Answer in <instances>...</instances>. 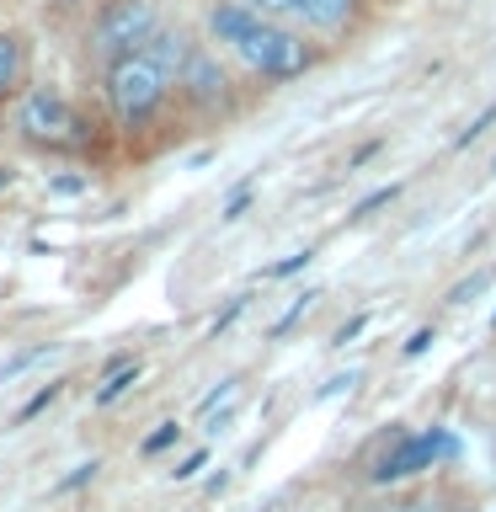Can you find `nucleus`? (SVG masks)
Segmentation results:
<instances>
[{
	"instance_id": "nucleus-1",
	"label": "nucleus",
	"mask_w": 496,
	"mask_h": 512,
	"mask_svg": "<svg viewBox=\"0 0 496 512\" xmlns=\"http://www.w3.org/2000/svg\"><path fill=\"white\" fill-rule=\"evenodd\" d=\"M208 32H214V43L230 48L246 70L267 75V80H294L315 64V54L304 48L299 32H288V27L272 22V16L251 11L246 0H219V6L208 11Z\"/></svg>"
},
{
	"instance_id": "nucleus-2",
	"label": "nucleus",
	"mask_w": 496,
	"mask_h": 512,
	"mask_svg": "<svg viewBox=\"0 0 496 512\" xmlns=\"http://www.w3.org/2000/svg\"><path fill=\"white\" fill-rule=\"evenodd\" d=\"M171 91H176V75L155 54H144V48L102 64V96H107V112H112V123H118L123 134L150 128L160 112H166Z\"/></svg>"
},
{
	"instance_id": "nucleus-3",
	"label": "nucleus",
	"mask_w": 496,
	"mask_h": 512,
	"mask_svg": "<svg viewBox=\"0 0 496 512\" xmlns=\"http://www.w3.org/2000/svg\"><path fill=\"white\" fill-rule=\"evenodd\" d=\"M11 128L22 134L27 144L38 150H54V155H80L91 150V123L64 91L54 86H27L22 96L11 102Z\"/></svg>"
},
{
	"instance_id": "nucleus-4",
	"label": "nucleus",
	"mask_w": 496,
	"mask_h": 512,
	"mask_svg": "<svg viewBox=\"0 0 496 512\" xmlns=\"http://www.w3.org/2000/svg\"><path fill=\"white\" fill-rule=\"evenodd\" d=\"M155 27H160L155 0H102V11H96L91 27H86V54L112 64V59H123V54H134V48L150 43Z\"/></svg>"
},
{
	"instance_id": "nucleus-5",
	"label": "nucleus",
	"mask_w": 496,
	"mask_h": 512,
	"mask_svg": "<svg viewBox=\"0 0 496 512\" xmlns=\"http://www.w3.org/2000/svg\"><path fill=\"white\" fill-rule=\"evenodd\" d=\"M459 454V438L448 427H422V432H400L395 448L374 464V486H395V480H411V475H422L432 470L438 459H454Z\"/></svg>"
},
{
	"instance_id": "nucleus-6",
	"label": "nucleus",
	"mask_w": 496,
	"mask_h": 512,
	"mask_svg": "<svg viewBox=\"0 0 496 512\" xmlns=\"http://www.w3.org/2000/svg\"><path fill=\"white\" fill-rule=\"evenodd\" d=\"M176 91H182L192 107L208 112V107H219L224 96H230V75L219 70V59L208 54L203 43H192L187 59H182V70H176Z\"/></svg>"
},
{
	"instance_id": "nucleus-7",
	"label": "nucleus",
	"mask_w": 496,
	"mask_h": 512,
	"mask_svg": "<svg viewBox=\"0 0 496 512\" xmlns=\"http://www.w3.org/2000/svg\"><path fill=\"white\" fill-rule=\"evenodd\" d=\"M27 91V43L22 32H0V107Z\"/></svg>"
},
{
	"instance_id": "nucleus-8",
	"label": "nucleus",
	"mask_w": 496,
	"mask_h": 512,
	"mask_svg": "<svg viewBox=\"0 0 496 512\" xmlns=\"http://www.w3.org/2000/svg\"><path fill=\"white\" fill-rule=\"evenodd\" d=\"M294 16L315 32H342L352 16H358V0H299Z\"/></svg>"
},
{
	"instance_id": "nucleus-9",
	"label": "nucleus",
	"mask_w": 496,
	"mask_h": 512,
	"mask_svg": "<svg viewBox=\"0 0 496 512\" xmlns=\"http://www.w3.org/2000/svg\"><path fill=\"white\" fill-rule=\"evenodd\" d=\"M134 384H139V363L123 358L118 368H107V384H102V390H96L91 400H96V406H112V400H123L128 390H134Z\"/></svg>"
},
{
	"instance_id": "nucleus-10",
	"label": "nucleus",
	"mask_w": 496,
	"mask_h": 512,
	"mask_svg": "<svg viewBox=\"0 0 496 512\" xmlns=\"http://www.w3.org/2000/svg\"><path fill=\"white\" fill-rule=\"evenodd\" d=\"M59 390H64V384H43V390L32 395V400H22V411H16V427H27L32 416H43V411H48V406H54V400H59Z\"/></svg>"
},
{
	"instance_id": "nucleus-11",
	"label": "nucleus",
	"mask_w": 496,
	"mask_h": 512,
	"mask_svg": "<svg viewBox=\"0 0 496 512\" xmlns=\"http://www.w3.org/2000/svg\"><path fill=\"white\" fill-rule=\"evenodd\" d=\"M176 438H182V427H176V422H160V427L150 432V438L139 443V454H144V459H155V454H166V448H171Z\"/></svg>"
},
{
	"instance_id": "nucleus-12",
	"label": "nucleus",
	"mask_w": 496,
	"mask_h": 512,
	"mask_svg": "<svg viewBox=\"0 0 496 512\" xmlns=\"http://www.w3.org/2000/svg\"><path fill=\"white\" fill-rule=\"evenodd\" d=\"M491 283V267H480V272H470V278H464V283H454V288H448V304H470L475 294H480V288H486Z\"/></svg>"
},
{
	"instance_id": "nucleus-13",
	"label": "nucleus",
	"mask_w": 496,
	"mask_h": 512,
	"mask_svg": "<svg viewBox=\"0 0 496 512\" xmlns=\"http://www.w3.org/2000/svg\"><path fill=\"white\" fill-rule=\"evenodd\" d=\"M310 262H315V251L304 246V251H294V256H283V262H272V267L262 272V278H294V272H304Z\"/></svg>"
},
{
	"instance_id": "nucleus-14",
	"label": "nucleus",
	"mask_w": 496,
	"mask_h": 512,
	"mask_svg": "<svg viewBox=\"0 0 496 512\" xmlns=\"http://www.w3.org/2000/svg\"><path fill=\"white\" fill-rule=\"evenodd\" d=\"M491 123H496V102H491V107H480V118H475L470 128H459V134H454V150H464V144H475V139L486 134Z\"/></svg>"
},
{
	"instance_id": "nucleus-15",
	"label": "nucleus",
	"mask_w": 496,
	"mask_h": 512,
	"mask_svg": "<svg viewBox=\"0 0 496 512\" xmlns=\"http://www.w3.org/2000/svg\"><path fill=\"white\" fill-rule=\"evenodd\" d=\"M96 470H102V464H96V459H86V464H75V470H70V475H64V480H59V486H54V491L64 496V491H75V486H86V480H96Z\"/></svg>"
},
{
	"instance_id": "nucleus-16",
	"label": "nucleus",
	"mask_w": 496,
	"mask_h": 512,
	"mask_svg": "<svg viewBox=\"0 0 496 512\" xmlns=\"http://www.w3.org/2000/svg\"><path fill=\"white\" fill-rule=\"evenodd\" d=\"M315 299H320V294H299L294 304H288V315L278 320V326H272V336H283V331H294V320H299L304 310H310V304H315Z\"/></svg>"
},
{
	"instance_id": "nucleus-17",
	"label": "nucleus",
	"mask_w": 496,
	"mask_h": 512,
	"mask_svg": "<svg viewBox=\"0 0 496 512\" xmlns=\"http://www.w3.org/2000/svg\"><path fill=\"white\" fill-rule=\"evenodd\" d=\"M246 304H251V294H240V299H230V304H224V310H219V320H214V336H219V331H230L235 320L246 315Z\"/></svg>"
},
{
	"instance_id": "nucleus-18",
	"label": "nucleus",
	"mask_w": 496,
	"mask_h": 512,
	"mask_svg": "<svg viewBox=\"0 0 496 512\" xmlns=\"http://www.w3.org/2000/svg\"><path fill=\"white\" fill-rule=\"evenodd\" d=\"M235 390H240V379H224V384H219V390H208V395L198 400V416H208V411H214V406H219V400H235Z\"/></svg>"
},
{
	"instance_id": "nucleus-19",
	"label": "nucleus",
	"mask_w": 496,
	"mask_h": 512,
	"mask_svg": "<svg viewBox=\"0 0 496 512\" xmlns=\"http://www.w3.org/2000/svg\"><path fill=\"white\" fill-rule=\"evenodd\" d=\"M432 342H438V331H432V326H422V331H416L406 347H400V358H422V352H427Z\"/></svg>"
},
{
	"instance_id": "nucleus-20",
	"label": "nucleus",
	"mask_w": 496,
	"mask_h": 512,
	"mask_svg": "<svg viewBox=\"0 0 496 512\" xmlns=\"http://www.w3.org/2000/svg\"><path fill=\"white\" fill-rule=\"evenodd\" d=\"M400 198V182L395 187H379V192H368V198L358 203V214H374V208H384V203H395Z\"/></svg>"
},
{
	"instance_id": "nucleus-21",
	"label": "nucleus",
	"mask_w": 496,
	"mask_h": 512,
	"mask_svg": "<svg viewBox=\"0 0 496 512\" xmlns=\"http://www.w3.org/2000/svg\"><path fill=\"white\" fill-rule=\"evenodd\" d=\"M251 11H262V16H294L299 0H246Z\"/></svg>"
},
{
	"instance_id": "nucleus-22",
	"label": "nucleus",
	"mask_w": 496,
	"mask_h": 512,
	"mask_svg": "<svg viewBox=\"0 0 496 512\" xmlns=\"http://www.w3.org/2000/svg\"><path fill=\"white\" fill-rule=\"evenodd\" d=\"M203 464H208V448H198V454H187V459H182V464H176V470H171V475H176V480H192V475H198V470H203Z\"/></svg>"
},
{
	"instance_id": "nucleus-23",
	"label": "nucleus",
	"mask_w": 496,
	"mask_h": 512,
	"mask_svg": "<svg viewBox=\"0 0 496 512\" xmlns=\"http://www.w3.org/2000/svg\"><path fill=\"white\" fill-rule=\"evenodd\" d=\"M246 208H251V187H235V192H230V203H224V219H240Z\"/></svg>"
},
{
	"instance_id": "nucleus-24",
	"label": "nucleus",
	"mask_w": 496,
	"mask_h": 512,
	"mask_svg": "<svg viewBox=\"0 0 496 512\" xmlns=\"http://www.w3.org/2000/svg\"><path fill=\"white\" fill-rule=\"evenodd\" d=\"M363 326H368V315H352V320H342V331L331 336V347H347V342H352V336H358Z\"/></svg>"
},
{
	"instance_id": "nucleus-25",
	"label": "nucleus",
	"mask_w": 496,
	"mask_h": 512,
	"mask_svg": "<svg viewBox=\"0 0 496 512\" xmlns=\"http://www.w3.org/2000/svg\"><path fill=\"white\" fill-rule=\"evenodd\" d=\"M352 384H358V374H336V379H326V390H320V400L342 395V390H352Z\"/></svg>"
},
{
	"instance_id": "nucleus-26",
	"label": "nucleus",
	"mask_w": 496,
	"mask_h": 512,
	"mask_svg": "<svg viewBox=\"0 0 496 512\" xmlns=\"http://www.w3.org/2000/svg\"><path fill=\"white\" fill-rule=\"evenodd\" d=\"M54 192H64V198H70V192H86V176H54V182H48Z\"/></svg>"
}]
</instances>
